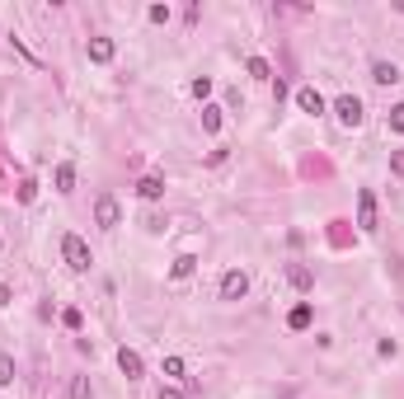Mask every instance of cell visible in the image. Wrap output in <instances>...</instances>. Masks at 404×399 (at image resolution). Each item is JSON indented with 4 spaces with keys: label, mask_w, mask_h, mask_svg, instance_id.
Here are the masks:
<instances>
[{
    "label": "cell",
    "mask_w": 404,
    "mask_h": 399,
    "mask_svg": "<svg viewBox=\"0 0 404 399\" xmlns=\"http://www.w3.org/2000/svg\"><path fill=\"white\" fill-rule=\"evenodd\" d=\"M202 127H207V132H221V108H202Z\"/></svg>",
    "instance_id": "cell-17"
},
{
    "label": "cell",
    "mask_w": 404,
    "mask_h": 399,
    "mask_svg": "<svg viewBox=\"0 0 404 399\" xmlns=\"http://www.w3.org/2000/svg\"><path fill=\"white\" fill-rule=\"evenodd\" d=\"M245 71H249L254 80H273V66H268L264 57H249V66H245Z\"/></svg>",
    "instance_id": "cell-13"
},
{
    "label": "cell",
    "mask_w": 404,
    "mask_h": 399,
    "mask_svg": "<svg viewBox=\"0 0 404 399\" xmlns=\"http://www.w3.org/2000/svg\"><path fill=\"white\" fill-rule=\"evenodd\" d=\"M90 62H113V38H90Z\"/></svg>",
    "instance_id": "cell-10"
},
{
    "label": "cell",
    "mask_w": 404,
    "mask_h": 399,
    "mask_svg": "<svg viewBox=\"0 0 404 399\" xmlns=\"http://www.w3.org/2000/svg\"><path fill=\"white\" fill-rule=\"evenodd\" d=\"M334 113H339L343 127H362V118H367V108H362L358 94H339V99H334Z\"/></svg>",
    "instance_id": "cell-2"
},
{
    "label": "cell",
    "mask_w": 404,
    "mask_h": 399,
    "mask_svg": "<svg viewBox=\"0 0 404 399\" xmlns=\"http://www.w3.org/2000/svg\"><path fill=\"white\" fill-rule=\"evenodd\" d=\"M0 385H15V362L10 357H0Z\"/></svg>",
    "instance_id": "cell-18"
},
{
    "label": "cell",
    "mask_w": 404,
    "mask_h": 399,
    "mask_svg": "<svg viewBox=\"0 0 404 399\" xmlns=\"http://www.w3.org/2000/svg\"><path fill=\"white\" fill-rule=\"evenodd\" d=\"M118 367H123L127 381H141V371H146V367H141V357L132 353V348H118Z\"/></svg>",
    "instance_id": "cell-7"
},
{
    "label": "cell",
    "mask_w": 404,
    "mask_h": 399,
    "mask_svg": "<svg viewBox=\"0 0 404 399\" xmlns=\"http://www.w3.org/2000/svg\"><path fill=\"white\" fill-rule=\"evenodd\" d=\"M76 188V165H57V193H71Z\"/></svg>",
    "instance_id": "cell-12"
},
{
    "label": "cell",
    "mask_w": 404,
    "mask_h": 399,
    "mask_svg": "<svg viewBox=\"0 0 404 399\" xmlns=\"http://www.w3.org/2000/svg\"><path fill=\"white\" fill-rule=\"evenodd\" d=\"M358 226H362L367 235L376 231V193H367V188L358 193Z\"/></svg>",
    "instance_id": "cell-4"
},
{
    "label": "cell",
    "mask_w": 404,
    "mask_h": 399,
    "mask_svg": "<svg viewBox=\"0 0 404 399\" xmlns=\"http://www.w3.org/2000/svg\"><path fill=\"white\" fill-rule=\"evenodd\" d=\"M165 376H184V362H179V357H165Z\"/></svg>",
    "instance_id": "cell-23"
},
{
    "label": "cell",
    "mask_w": 404,
    "mask_h": 399,
    "mask_svg": "<svg viewBox=\"0 0 404 399\" xmlns=\"http://www.w3.org/2000/svg\"><path fill=\"white\" fill-rule=\"evenodd\" d=\"M249 292V273L245 268H231V273L221 277V301H240Z\"/></svg>",
    "instance_id": "cell-3"
},
{
    "label": "cell",
    "mask_w": 404,
    "mask_h": 399,
    "mask_svg": "<svg viewBox=\"0 0 404 399\" xmlns=\"http://www.w3.org/2000/svg\"><path fill=\"white\" fill-rule=\"evenodd\" d=\"M287 282H292L296 292H311V287H315V273H311V268H301V263H292V268H287Z\"/></svg>",
    "instance_id": "cell-8"
},
{
    "label": "cell",
    "mask_w": 404,
    "mask_h": 399,
    "mask_svg": "<svg viewBox=\"0 0 404 399\" xmlns=\"http://www.w3.org/2000/svg\"><path fill=\"white\" fill-rule=\"evenodd\" d=\"M193 268H198V259H193V254H179V259H174V268H170V273H174V277H188V273H193Z\"/></svg>",
    "instance_id": "cell-14"
},
{
    "label": "cell",
    "mask_w": 404,
    "mask_h": 399,
    "mask_svg": "<svg viewBox=\"0 0 404 399\" xmlns=\"http://www.w3.org/2000/svg\"><path fill=\"white\" fill-rule=\"evenodd\" d=\"M94 221H99L104 231H113V226L123 221V212H118V202H113V198H99V202H94Z\"/></svg>",
    "instance_id": "cell-5"
},
{
    "label": "cell",
    "mask_w": 404,
    "mask_h": 399,
    "mask_svg": "<svg viewBox=\"0 0 404 399\" xmlns=\"http://www.w3.org/2000/svg\"><path fill=\"white\" fill-rule=\"evenodd\" d=\"M170 19V5H151V24H165Z\"/></svg>",
    "instance_id": "cell-22"
},
{
    "label": "cell",
    "mask_w": 404,
    "mask_h": 399,
    "mask_svg": "<svg viewBox=\"0 0 404 399\" xmlns=\"http://www.w3.org/2000/svg\"><path fill=\"white\" fill-rule=\"evenodd\" d=\"M296 104H301V113H311V118H320V113H325V94L306 85V90H296Z\"/></svg>",
    "instance_id": "cell-6"
},
{
    "label": "cell",
    "mask_w": 404,
    "mask_h": 399,
    "mask_svg": "<svg viewBox=\"0 0 404 399\" xmlns=\"http://www.w3.org/2000/svg\"><path fill=\"white\" fill-rule=\"evenodd\" d=\"M71 399H94V385H90V376H76V385H71Z\"/></svg>",
    "instance_id": "cell-15"
},
{
    "label": "cell",
    "mask_w": 404,
    "mask_h": 399,
    "mask_svg": "<svg viewBox=\"0 0 404 399\" xmlns=\"http://www.w3.org/2000/svg\"><path fill=\"white\" fill-rule=\"evenodd\" d=\"M160 399H184V390H174V385H165V390H160Z\"/></svg>",
    "instance_id": "cell-25"
},
{
    "label": "cell",
    "mask_w": 404,
    "mask_h": 399,
    "mask_svg": "<svg viewBox=\"0 0 404 399\" xmlns=\"http://www.w3.org/2000/svg\"><path fill=\"white\" fill-rule=\"evenodd\" d=\"M372 80H376V85H395V80H400V66H395V62H376Z\"/></svg>",
    "instance_id": "cell-11"
},
{
    "label": "cell",
    "mask_w": 404,
    "mask_h": 399,
    "mask_svg": "<svg viewBox=\"0 0 404 399\" xmlns=\"http://www.w3.org/2000/svg\"><path fill=\"white\" fill-rule=\"evenodd\" d=\"M287 324H292V329H306V324H311V306H296L292 315H287Z\"/></svg>",
    "instance_id": "cell-16"
},
{
    "label": "cell",
    "mask_w": 404,
    "mask_h": 399,
    "mask_svg": "<svg viewBox=\"0 0 404 399\" xmlns=\"http://www.w3.org/2000/svg\"><path fill=\"white\" fill-rule=\"evenodd\" d=\"M390 174H395V179H404V151H390Z\"/></svg>",
    "instance_id": "cell-19"
},
{
    "label": "cell",
    "mask_w": 404,
    "mask_h": 399,
    "mask_svg": "<svg viewBox=\"0 0 404 399\" xmlns=\"http://www.w3.org/2000/svg\"><path fill=\"white\" fill-rule=\"evenodd\" d=\"M33 193H38V184H33V179H24V184H19V198L33 202Z\"/></svg>",
    "instance_id": "cell-24"
},
{
    "label": "cell",
    "mask_w": 404,
    "mask_h": 399,
    "mask_svg": "<svg viewBox=\"0 0 404 399\" xmlns=\"http://www.w3.org/2000/svg\"><path fill=\"white\" fill-rule=\"evenodd\" d=\"M137 193L146 202H156V198H165V179H160V174H146V179H141L137 184Z\"/></svg>",
    "instance_id": "cell-9"
},
{
    "label": "cell",
    "mask_w": 404,
    "mask_h": 399,
    "mask_svg": "<svg viewBox=\"0 0 404 399\" xmlns=\"http://www.w3.org/2000/svg\"><path fill=\"white\" fill-rule=\"evenodd\" d=\"M0 306H10V287L5 282H0Z\"/></svg>",
    "instance_id": "cell-26"
},
{
    "label": "cell",
    "mask_w": 404,
    "mask_h": 399,
    "mask_svg": "<svg viewBox=\"0 0 404 399\" xmlns=\"http://www.w3.org/2000/svg\"><path fill=\"white\" fill-rule=\"evenodd\" d=\"M62 259L71 263V268H76V273H90V245H85V240H80V235H62Z\"/></svg>",
    "instance_id": "cell-1"
},
{
    "label": "cell",
    "mask_w": 404,
    "mask_h": 399,
    "mask_svg": "<svg viewBox=\"0 0 404 399\" xmlns=\"http://www.w3.org/2000/svg\"><path fill=\"white\" fill-rule=\"evenodd\" d=\"M390 127H395V132H404V104L390 108Z\"/></svg>",
    "instance_id": "cell-21"
},
{
    "label": "cell",
    "mask_w": 404,
    "mask_h": 399,
    "mask_svg": "<svg viewBox=\"0 0 404 399\" xmlns=\"http://www.w3.org/2000/svg\"><path fill=\"white\" fill-rule=\"evenodd\" d=\"M193 94H198V99H207V94H212V80L198 76V80H193Z\"/></svg>",
    "instance_id": "cell-20"
}]
</instances>
